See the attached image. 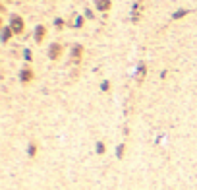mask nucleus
<instances>
[{
  "label": "nucleus",
  "mask_w": 197,
  "mask_h": 190,
  "mask_svg": "<svg viewBox=\"0 0 197 190\" xmlns=\"http://www.w3.org/2000/svg\"><path fill=\"white\" fill-rule=\"evenodd\" d=\"M12 29H14V33H21V29H23L21 18H18V16H14V18H12Z\"/></svg>",
  "instance_id": "nucleus-1"
},
{
  "label": "nucleus",
  "mask_w": 197,
  "mask_h": 190,
  "mask_svg": "<svg viewBox=\"0 0 197 190\" xmlns=\"http://www.w3.org/2000/svg\"><path fill=\"white\" fill-rule=\"evenodd\" d=\"M60 52H62V47H60V45H52L50 47V58H54V60H56V58L60 56Z\"/></svg>",
  "instance_id": "nucleus-2"
},
{
  "label": "nucleus",
  "mask_w": 197,
  "mask_h": 190,
  "mask_svg": "<svg viewBox=\"0 0 197 190\" xmlns=\"http://www.w3.org/2000/svg\"><path fill=\"white\" fill-rule=\"evenodd\" d=\"M45 31H46V29L43 27V25H39V27L35 29V39H37V43L43 41V37H45Z\"/></svg>",
  "instance_id": "nucleus-3"
},
{
  "label": "nucleus",
  "mask_w": 197,
  "mask_h": 190,
  "mask_svg": "<svg viewBox=\"0 0 197 190\" xmlns=\"http://www.w3.org/2000/svg\"><path fill=\"white\" fill-rule=\"evenodd\" d=\"M95 4L99 10H108L110 8V0H95Z\"/></svg>",
  "instance_id": "nucleus-4"
},
{
  "label": "nucleus",
  "mask_w": 197,
  "mask_h": 190,
  "mask_svg": "<svg viewBox=\"0 0 197 190\" xmlns=\"http://www.w3.org/2000/svg\"><path fill=\"white\" fill-rule=\"evenodd\" d=\"M31 78H33V72L29 68H23V72H21V82H29Z\"/></svg>",
  "instance_id": "nucleus-5"
},
{
  "label": "nucleus",
  "mask_w": 197,
  "mask_h": 190,
  "mask_svg": "<svg viewBox=\"0 0 197 190\" xmlns=\"http://www.w3.org/2000/svg\"><path fill=\"white\" fill-rule=\"evenodd\" d=\"M72 54H73V58H79V54H81V47H73Z\"/></svg>",
  "instance_id": "nucleus-6"
},
{
  "label": "nucleus",
  "mask_w": 197,
  "mask_h": 190,
  "mask_svg": "<svg viewBox=\"0 0 197 190\" xmlns=\"http://www.w3.org/2000/svg\"><path fill=\"white\" fill-rule=\"evenodd\" d=\"M8 39H10V29L6 27V29H4V41H8Z\"/></svg>",
  "instance_id": "nucleus-7"
},
{
  "label": "nucleus",
  "mask_w": 197,
  "mask_h": 190,
  "mask_svg": "<svg viewBox=\"0 0 197 190\" xmlns=\"http://www.w3.org/2000/svg\"><path fill=\"white\" fill-rule=\"evenodd\" d=\"M81 22H83V19H81V18H75V25H78V27H81V25H83V23H81Z\"/></svg>",
  "instance_id": "nucleus-8"
}]
</instances>
